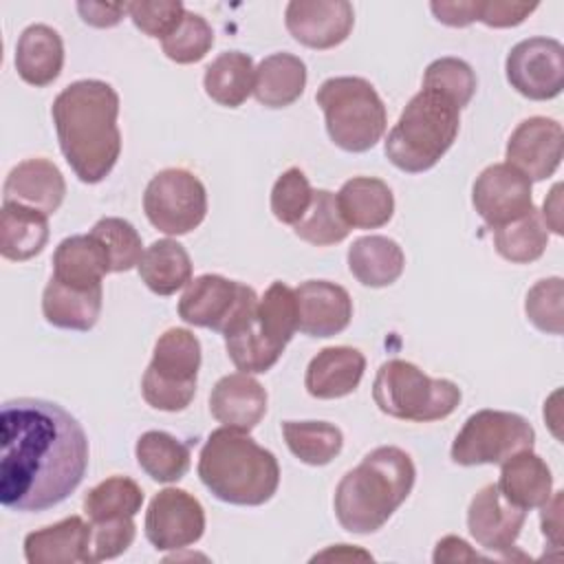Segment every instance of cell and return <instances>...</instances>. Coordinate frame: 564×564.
Listing matches in <instances>:
<instances>
[{
    "label": "cell",
    "instance_id": "obj_1",
    "mask_svg": "<svg viewBox=\"0 0 564 564\" xmlns=\"http://www.w3.org/2000/svg\"><path fill=\"white\" fill-rule=\"evenodd\" d=\"M88 469V436L62 405L20 397L0 410V502L46 511L64 502Z\"/></svg>",
    "mask_w": 564,
    "mask_h": 564
},
{
    "label": "cell",
    "instance_id": "obj_2",
    "mask_svg": "<svg viewBox=\"0 0 564 564\" xmlns=\"http://www.w3.org/2000/svg\"><path fill=\"white\" fill-rule=\"evenodd\" d=\"M51 117L75 176L90 185L104 181L121 154L117 90L101 79L73 82L55 97Z\"/></svg>",
    "mask_w": 564,
    "mask_h": 564
},
{
    "label": "cell",
    "instance_id": "obj_3",
    "mask_svg": "<svg viewBox=\"0 0 564 564\" xmlns=\"http://www.w3.org/2000/svg\"><path fill=\"white\" fill-rule=\"evenodd\" d=\"M416 469L408 452L381 445L346 471L335 489L333 507L337 522L348 533L368 535L379 531L405 502L414 487Z\"/></svg>",
    "mask_w": 564,
    "mask_h": 564
},
{
    "label": "cell",
    "instance_id": "obj_4",
    "mask_svg": "<svg viewBox=\"0 0 564 564\" xmlns=\"http://www.w3.org/2000/svg\"><path fill=\"white\" fill-rule=\"evenodd\" d=\"M198 478L223 502L258 507L278 491L280 465L249 432L223 425L207 436L200 449Z\"/></svg>",
    "mask_w": 564,
    "mask_h": 564
},
{
    "label": "cell",
    "instance_id": "obj_5",
    "mask_svg": "<svg viewBox=\"0 0 564 564\" xmlns=\"http://www.w3.org/2000/svg\"><path fill=\"white\" fill-rule=\"evenodd\" d=\"M458 128V106L436 90L421 88L388 132L386 156L408 174L432 170L456 141Z\"/></svg>",
    "mask_w": 564,
    "mask_h": 564
},
{
    "label": "cell",
    "instance_id": "obj_6",
    "mask_svg": "<svg viewBox=\"0 0 564 564\" xmlns=\"http://www.w3.org/2000/svg\"><path fill=\"white\" fill-rule=\"evenodd\" d=\"M330 141L346 152H366L381 141L388 117L375 86L364 77H330L317 95Z\"/></svg>",
    "mask_w": 564,
    "mask_h": 564
},
{
    "label": "cell",
    "instance_id": "obj_7",
    "mask_svg": "<svg viewBox=\"0 0 564 564\" xmlns=\"http://www.w3.org/2000/svg\"><path fill=\"white\" fill-rule=\"evenodd\" d=\"M460 397V388L454 381L427 377L405 359L381 364L372 383V399L383 414L414 423L449 416L458 408Z\"/></svg>",
    "mask_w": 564,
    "mask_h": 564
},
{
    "label": "cell",
    "instance_id": "obj_8",
    "mask_svg": "<svg viewBox=\"0 0 564 564\" xmlns=\"http://www.w3.org/2000/svg\"><path fill=\"white\" fill-rule=\"evenodd\" d=\"M200 341L187 328H167L154 344L152 361L141 379L148 405L163 412L185 410L196 394Z\"/></svg>",
    "mask_w": 564,
    "mask_h": 564
},
{
    "label": "cell",
    "instance_id": "obj_9",
    "mask_svg": "<svg viewBox=\"0 0 564 564\" xmlns=\"http://www.w3.org/2000/svg\"><path fill=\"white\" fill-rule=\"evenodd\" d=\"M533 425L505 410H478L471 414L452 443V460L456 465H502L518 452L533 449Z\"/></svg>",
    "mask_w": 564,
    "mask_h": 564
},
{
    "label": "cell",
    "instance_id": "obj_10",
    "mask_svg": "<svg viewBox=\"0 0 564 564\" xmlns=\"http://www.w3.org/2000/svg\"><path fill=\"white\" fill-rule=\"evenodd\" d=\"M143 212L152 227L167 236L189 234L207 216L205 185L189 170H161L145 187Z\"/></svg>",
    "mask_w": 564,
    "mask_h": 564
},
{
    "label": "cell",
    "instance_id": "obj_11",
    "mask_svg": "<svg viewBox=\"0 0 564 564\" xmlns=\"http://www.w3.org/2000/svg\"><path fill=\"white\" fill-rule=\"evenodd\" d=\"M256 306L258 295L251 286L216 273H205L185 286L178 300V315L192 326L212 328L223 335Z\"/></svg>",
    "mask_w": 564,
    "mask_h": 564
},
{
    "label": "cell",
    "instance_id": "obj_12",
    "mask_svg": "<svg viewBox=\"0 0 564 564\" xmlns=\"http://www.w3.org/2000/svg\"><path fill=\"white\" fill-rule=\"evenodd\" d=\"M507 82L516 93L533 101H546L564 88V46L553 37L518 42L505 62Z\"/></svg>",
    "mask_w": 564,
    "mask_h": 564
},
{
    "label": "cell",
    "instance_id": "obj_13",
    "mask_svg": "<svg viewBox=\"0 0 564 564\" xmlns=\"http://www.w3.org/2000/svg\"><path fill=\"white\" fill-rule=\"evenodd\" d=\"M527 509L511 505L498 489V485H485L469 502L467 529L478 546L491 551L505 560H524L516 540L524 527Z\"/></svg>",
    "mask_w": 564,
    "mask_h": 564
},
{
    "label": "cell",
    "instance_id": "obj_14",
    "mask_svg": "<svg viewBox=\"0 0 564 564\" xmlns=\"http://www.w3.org/2000/svg\"><path fill=\"white\" fill-rule=\"evenodd\" d=\"M205 531L203 505L185 489H161L145 511V538L156 551H178L198 542Z\"/></svg>",
    "mask_w": 564,
    "mask_h": 564
},
{
    "label": "cell",
    "instance_id": "obj_15",
    "mask_svg": "<svg viewBox=\"0 0 564 564\" xmlns=\"http://www.w3.org/2000/svg\"><path fill=\"white\" fill-rule=\"evenodd\" d=\"M471 203L491 229L509 225L535 209L531 181L509 163H494L478 174Z\"/></svg>",
    "mask_w": 564,
    "mask_h": 564
},
{
    "label": "cell",
    "instance_id": "obj_16",
    "mask_svg": "<svg viewBox=\"0 0 564 564\" xmlns=\"http://www.w3.org/2000/svg\"><path fill=\"white\" fill-rule=\"evenodd\" d=\"M562 150V126L549 117H529L511 132L505 156L529 181H544L560 167Z\"/></svg>",
    "mask_w": 564,
    "mask_h": 564
},
{
    "label": "cell",
    "instance_id": "obj_17",
    "mask_svg": "<svg viewBox=\"0 0 564 564\" xmlns=\"http://www.w3.org/2000/svg\"><path fill=\"white\" fill-rule=\"evenodd\" d=\"M284 24L300 44L324 51L350 35L355 11L346 0H293L286 4Z\"/></svg>",
    "mask_w": 564,
    "mask_h": 564
},
{
    "label": "cell",
    "instance_id": "obj_18",
    "mask_svg": "<svg viewBox=\"0 0 564 564\" xmlns=\"http://www.w3.org/2000/svg\"><path fill=\"white\" fill-rule=\"evenodd\" d=\"M297 330L308 337H333L341 333L352 317L348 291L328 280H306L295 289Z\"/></svg>",
    "mask_w": 564,
    "mask_h": 564
},
{
    "label": "cell",
    "instance_id": "obj_19",
    "mask_svg": "<svg viewBox=\"0 0 564 564\" xmlns=\"http://www.w3.org/2000/svg\"><path fill=\"white\" fill-rule=\"evenodd\" d=\"M66 196V181L59 167L48 159H26L4 178V203H18L46 216L55 214Z\"/></svg>",
    "mask_w": 564,
    "mask_h": 564
},
{
    "label": "cell",
    "instance_id": "obj_20",
    "mask_svg": "<svg viewBox=\"0 0 564 564\" xmlns=\"http://www.w3.org/2000/svg\"><path fill=\"white\" fill-rule=\"evenodd\" d=\"M209 412L225 427L251 432L267 414V390L247 372L225 375L212 388Z\"/></svg>",
    "mask_w": 564,
    "mask_h": 564
},
{
    "label": "cell",
    "instance_id": "obj_21",
    "mask_svg": "<svg viewBox=\"0 0 564 564\" xmlns=\"http://www.w3.org/2000/svg\"><path fill=\"white\" fill-rule=\"evenodd\" d=\"M366 357L350 346L322 348L306 368L304 388L315 399H339L357 390Z\"/></svg>",
    "mask_w": 564,
    "mask_h": 564
},
{
    "label": "cell",
    "instance_id": "obj_22",
    "mask_svg": "<svg viewBox=\"0 0 564 564\" xmlns=\"http://www.w3.org/2000/svg\"><path fill=\"white\" fill-rule=\"evenodd\" d=\"M90 522L82 516H68L51 527L31 531L24 538V557L29 564H73L86 562Z\"/></svg>",
    "mask_w": 564,
    "mask_h": 564
},
{
    "label": "cell",
    "instance_id": "obj_23",
    "mask_svg": "<svg viewBox=\"0 0 564 564\" xmlns=\"http://www.w3.org/2000/svg\"><path fill=\"white\" fill-rule=\"evenodd\" d=\"M64 66V42L48 24H31L20 33L15 46L18 75L35 86L44 88L53 84Z\"/></svg>",
    "mask_w": 564,
    "mask_h": 564
},
{
    "label": "cell",
    "instance_id": "obj_24",
    "mask_svg": "<svg viewBox=\"0 0 564 564\" xmlns=\"http://www.w3.org/2000/svg\"><path fill=\"white\" fill-rule=\"evenodd\" d=\"M337 207L348 223L357 229H377L388 225L394 214V196L388 183L375 176H352L335 194Z\"/></svg>",
    "mask_w": 564,
    "mask_h": 564
},
{
    "label": "cell",
    "instance_id": "obj_25",
    "mask_svg": "<svg viewBox=\"0 0 564 564\" xmlns=\"http://www.w3.org/2000/svg\"><path fill=\"white\" fill-rule=\"evenodd\" d=\"M104 289H77L51 275L42 293L44 319L66 330H90L101 313Z\"/></svg>",
    "mask_w": 564,
    "mask_h": 564
},
{
    "label": "cell",
    "instance_id": "obj_26",
    "mask_svg": "<svg viewBox=\"0 0 564 564\" xmlns=\"http://www.w3.org/2000/svg\"><path fill=\"white\" fill-rule=\"evenodd\" d=\"M500 494L516 507L535 509L542 507L553 494V476L549 465L531 449L518 452L502 463L500 480L496 482Z\"/></svg>",
    "mask_w": 564,
    "mask_h": 564
},
{
    "label": "cell",
    "instance_id": "obj_27",
    "mask_svg": "<svg viewBox=\"0 0 564 564\" xmlns=\"http://www.w3.org/2000/svg\"><path fill=\"white\" fill-rule=\"evenodd\" d=\"M106 273H110L108 256L90 234L64 238L53 253V278L62 284L95 289Z\"/></svg>",
    "mask_w": 564,
    "mask_h": 564
},
{
    "label": "cell",
    "instance_id": "obj_28",
    "mask_svg": "<svg viewBox=\"0 0 564 564\" xmlns=\"http://www.w3.org/2000/svg\"><path fill=\"white\" fill-rule=\"evenodd\" d=\"M403 267V249L388 236H361L348 249V269L364 286H390L401 278Z\"/></svg>",
    "mask_w": 564,
    "mask_h": 564
},
{
    "label": "cell",
    "instance_id": "obj_29",
    "mask_svg": "<svg viewBox=\"0 0 564 564\" xmlns=\"http://www.w3.org/2000/svg\"><path fill=\"white\" fill-rule=\"evenodd\" d=\"M306 86V64L291 53L264 57L253 77V97L267 108H286L297 101Z\"/></svg>",
    "mask_w": 564,
    "mask_h": 564
},
{
    "label": "cell",
    "instance_id": "obj_30",
    "mask_svg": "<svg viewBox=\"0 0 564 564\" xmlns=\"http://www.w3.org/2000/svg\"><path fill=\"white\" fill-rule=\"evenodd\" d=\"M48 242V216L18 205L4 203L0 212V253L7 260L22 262L37 256Z\"/></svg>",
    "mask_w": 564,
    "mask_h": 564
},
{
    "label": "cell",
    "instance_id": "obj_31",
    "mask_svg": "<svg viewBox=\"0 0 564 564\" xmlns=\"http://www.w3.org/2000/svg\"><path fill=\"white\" fill-rule=\"evenodd\" d=\"M139 278L156 295H172L192 282V258L172 238L154 240L141 256Z\"/></svg>",
    "mask_w": 564,
    "mask_h": 564
},
{
    "label": "cell",
    "instance_id": "obj_32",
    "mask_svg": "<svg viewBox=\"0 0 564 564\" xmlns=\"http://www.w3.org/2000/svg\"><path fill=\"white\" fill-rule=\"evenodd\" d=\"M253 59L247 53L225 51L205 68L203 86L216 104L238 108L253 93Z\"/></svg>",
    "mask_w": 564,
    "mask_h": 564
},
{
    "label": "cell",
    "instance_id": "obj_33",
    "mask_svg": "<svg viewBox=\"0 0 564 564\" xmlns=\"http://www.w3.org/2000/svg\"><path fill=\"white\" fill-rule=\"evenodd\" d=\"M139 467L156 482H176L189 469V445L176 436L150 430L143 432L134 445Z\"/></svg>",
    "mask_w": 564,
    "mask_h": 564
},
{
    "label": "cell",
    "instance_id": "obj_34",
    "mask_svg": "<svg viewBox=\"0 0 564 564\" xmlns=\"http://www.w3.org/2000/svg\"><path fill=\"white\" fill-rule=\"evenodd\" d=\"M258 335L275 350L284 352L297 330V297L295 289L284 282H273L258 300L256 308Z\"/></svg>",
    "mask_w": 564,
    "mask_h": 564
},
{
    "label": "cell",
    "instance_id": "obj_35",
    "mask_svg": "<svg viewBox=\"0 0 564 564\" xmlns=\"http://www.w3.org/2000/svg\"><path fill=\"white\" fill-rule=\"evenodd\" d=\"M282 436L293 456L313 467L328 465L344 447L341 430L326 421H284Z\"/></svg>",
    "mask_w": 564,
    "mask_h": 564
},
{
    "label": "cell",
    "instance_id": "obj_36",
    "mask_svg": "<svg viewBox=\"0 0 564 564\" xmlns=\"http://www.w3.org/2000/svg\"><path fill=\"white\" fill-rule=\"evenodd\" d=\"M143 505V489L128 476H110L88 489L84 511L90 522L137 516Z\"/></svg>",
    "mask_w": 564,
    "mask_h": 564
},
{
    "label": "cell",
    "instance_id": "obj_37",
    "mask_svg": "<svg viewBox=\"0 0 564 564\" xmlns=\"http://www.w3.org/2000/svg\"><path fill=\"white\" fill-rule=\"evenodd\" d=\"M549 242V231L538 214L531 209L527 216L494 229V245L496 251L516 264H527L538 260Z\"/></svg>",
    "mask_w": 564,
    "mask_h": 564
},
{
    "label": "cell",
    "instance_id": "obj_38",
    "mask_svg": "<svg viewBox=\"0 0 564 564\" xmlns=\"http://www.w3.org/2000/svg\"><path fill=\"white\" fill-rule=\"evenodd\" d=\"M293 231L304 242L328 247L341 242L350 234V227L337 207V196L328 189H313V203L304 218L293 225Z\"/></svg>",
    "mask_w": 564,
    "mask_h": 564
},
{
    "label": "cell",
    "instance_id": "obj_39",
    "mask_svg": "<svg viewBox=\"0 0 564 564\" xmlns=\"http://www.w3.org/2000/svg\"><path fill=\"white\" fill-rule=\"evenodd\" d=\"M90 236L104 247L110 262V273L130 271L132 267L139 264L145 251L134 225L117 216L97 220L95 227L90 229Z\"/></svg>",
    "mask_w": 564,
    "mask_h": 564
},
{
    "label": "cell",
    "instance_id": "obj_40",
    "mask_svg": "<svg viewBox=\"0 0 564 564\" xmlns=\"http://www.w3.org/2000/svg\"><path fill=\"white\" fill-rule=\"evenodd\" d=\"M214 44V31L207 20L194 11L185 9L178 26L161 40L163 53L176 64H194L200 62Z\"/></svg>",
    "mask_w": 564,
    "mask_h": 564
},
{
    "label": "cell",
    "instance_id": "obj_41",
    "mask_svg": "<svg viewBox=\"0 0 564 564\" xmlns=\"http://www.w3.org/2000/svg\"><path fill=\"white\" fill-rule=\"evenodd\" d=\"M423 88L441 93L463 110L476 93V75L471 66L458 57H438L425 68Z\"/></svg>",
    "mask_w": 564,
    "mask_h": 564
},
{
    "label": "cell",
    "instance_id": "obj_42",
    "mask_svg": "<svg viewBox=\"0 0 564 564\" xmlns=\"http://www.w3.org/2000/svg\"><path fill=\"white\" fill-rule=\"evenodd\" d=\"M313 203V187L300 167H289L278 176L271 189V212L284 225H295L304 218Z\"/></svg>",
    "mask_w": 564,
    "mask_h": 564
},
{
    "label": "cell",
    "instance_id": "obj_43",
    "mask_svg": "<svg viewBox=\"0 0 564 564\" xmlns=\"http://www.w3.org/2000/svg\"><path fill=\"white\" fill-rule=\"evenodd\" d=\"M562 300L564 284L562 278H546L535 282L524 300V313L529 322L549 335H562Z\"/></svg>",
    "mask_w": 564,
    "mask_h": 564
},
{
    "label": "cell",
    "instance_id": "obj_44",
    "mask_svg": "<svg viewBox=\"0 0 564 564\" xmlns=\"http://www.w3.org/2000/svg\"><path fill=\"white\" fill-rule=\"evenodd\" d=\"M134 535H137V527L132 516L90 522L86 564H95V562H104L121 555L134 542Z\"/></svg>",
    "mask_w": 564,
    "mask_h": 564
},
{
    "label": "cell",
    "instance_id": "obj_45",
    "mask_svg": "<svg viewBox=\"0 0 564 564\" xmlns=\"http://www.w3.org/2000/svg\"><path fill=\"white\" fill-rule=\"evenodd\" d=\"M126 4L130 20L148 37H167L185 15V7L178 0H134Z\"/></svg>",
    "mask_w": 564,
    "mask_h": 564
},
{
    "label": "cell",
    "instance_id": "obj_46",
    "mask_svg": "<svg viewBox=\"0 0 564 564\" xmlns=\"http://www.w3.org/2000/svg\"><path fill=\"white\" fill-rule=\"evenodd\" d=\"M538 2H511V0H478L476 20L494 26V29H509L522 24L533 11Z\"/></svg>",
    "mask_w": 564,
    "mask_h": 564
},
{
    "label": "cell",
    "instance_id": "obj_47",
    "mask_svg": "<svg viewBox=\"0 0 564 564\" xmlns=\"http://www.w3.org/2000/svg\"><path fill=\"white\" fill-rule=\"evenodd\" d=\"M77 11L82 20L97 29L117 26L128 13L126 2H77Z\"/></svg>",
    "mask_w": 564,
    "mask_h": 564
},
{
    "label": "cell",
    "instance_id": "obj_48",
    "mask_svg": "<svg viewBox=\"0 0 564 564\" xmlns=\"http://www.w3.org/2000/svg\"><path fill=\"white\" fill-rule=\"evenodd\" d=\"M432 13L447 26H467L476 22L478 0H454V2H430Z\"/></svg>",
    "mask_w": 564,
    "mask_h": 564
},
{
    "label": "cell",
    "instance_id": "obj_49",
    "mask_svg": "<svg viewBox=\"0 0 564 564\" xmlns=\"http://www.w3.org/2000/svg\"><path fill=\"white\" fill-rule=\"evenodd\" d=\"M540 524H542L544 538L555 549H560V544H562V491L551 494V498L542 505Z\"/></svg>",
    "mask_w": 564,
    "mask_h": 564
},
{
    "label": "cell",
    "instance_id": "obj_50",
    "mask_svg": "<svg viewBox=\"0 0 564 564\" xmlns=\"http://www.w3.org/2000/svg\"><path fill=\"white\" fill-rule=\"evenodd\" d=\"M474 560H485L482 555H478L476 551H471V546L456 538V535H445L443 540L436 542L434 549V562H474Z\"/></svg>",
    "mask_w": 564,
    "mask_h": 564
},
{
    "label": "cell",
    "instance_id": "obj_51",
    "mask_svg": "<svg viewBox=\"0 0 564 564\" xmlns=\"http://www.w3.org/2000/svg\"><path fill=\"white\" fill-rule=\"evenodd\" d=\"M542 220H544V227L551 229L553 234L562 236V185H553V189L549 192V196L544 198V205H542Z\"/></svg>",
    "mask_w": 564,
    "mask_h": 564
},
{
    "label": "cell",
    "instance_id": "obj_52",
    "mask_svg": "<svg viewBox=\"0 0 564 564\" xmlns=\"http://www.w3.org/2000/svg\"><path fill=\"white\" fill-rule=\"evenodd\" d=\"M313 560H315V562H317V560H335V562H337V560H344V562H350V560H372V555L366 553V551L352 549L350 544H337V546H333V549H328V551L315 555Z\"/></svg>",
    "mask_w": 564,
    "mask_h": 564
}]
</instances>
